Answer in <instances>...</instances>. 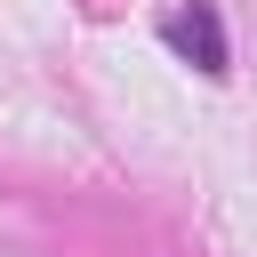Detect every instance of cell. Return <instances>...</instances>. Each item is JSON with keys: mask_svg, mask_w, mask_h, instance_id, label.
<instances>
[{"mask_svg": "<svg viewBox=\"0 0 257 257\" xmlns=\"http://www.w3.org/2000/svg\"><path fill=\"white\" fill-rule=\"evenodd\" d=\"M161 40L193 64V72H209V80H225L233 72V48H225V16L209 8V0H185L169 24H161Z\"/></svg>", "mask_w": 257, "mask_h": 257, "instance_id": "cell-1", "label": "cell"}]
</instances>
